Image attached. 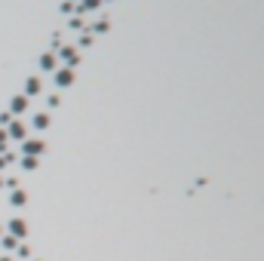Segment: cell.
Here are the masks:
<instances>
[{"label": "cell", "mask_w": 264, "mask_h": 261, "mask_svg": "<svg viewBox=\"0 0 264 261\" xmlns=\"http://www.w3.org/2000/svg\"><path fill=\"white\" fill-rule=\"evenodd\" d=\"M25 234H28L25 218H13V221H10V237H13V240H22Z\"/></svg>", "instance_id": "obj_1"}, {"label": "cell", "mask_w": 264, "mask_h": 261, "mask_svg": "<svg viewBox=\"0 0 264 261\" xmlns=\"http://www.w3.org/2000/svg\"><path fill=\"white\" fill-rule=\"evenodd\" d=\"M56 83H59V86H71V83H74V71H71V68L56 71Z\"/></svg>", "instance_id": "obj_2"}, {"label": "cell", "mask_w": 264, "mask_h": 261, "mask_svg": "<svg viewBox=\"0 0 264 261\" xmlns=\"http://www.w3.org/2000/svg\"><path fill=\"white\" fill-rule=\"evenodd\" d=\"M25 154H28V157L43 154V141H37V138H34V141H25Z\"/></svg>", "instance_id": "obj_3"}, {"label": "cell", "mask_w": 264, "mask_h": 261, "mask_svg": "<svg viewBox=\"0 0 264 261\" xmlns=\"http://www.w3.org/2000/svg\"><path fill=\"white\" fill-rule=\"evenodd\" d=\"M37 92H40V80L28 77V83H25V98H28V95H37Z\"/></svg>", "instance_id": "obj_4"}, {"label": "cell", "mask_w": 264, "mask_h": 261, "mask_svg": "<svg viewBox=\"0 0 264 261\" xmlns=\"http://www.w3.org/2000/svg\"><path fill=\"white\" fill-rule=\"evenodd\" d=\"M10 108H13V114H22V111H25V108H28V98H25V95H16V98H13V105H10Z\"/></svg>", "instance_id": "obj_5"}, {"label": "cell", "mask_w": 264, "mask_h": 261, "mask_svg": "<svg viewBox=\"0 0 264 261\" xmlns=\"http://www.w3.org/2000/svg\"><path fill=\"white\" fill-rule=\"evenodd\" d=\"M10 135L22 138V135H25V126H22V123H13V120H10Z\"/></svg>", "instance_id": "obj_6"}, {"label": "cell", "mask_w": 264, "mask_h": 261, "mask_svg": "<svg viewBox=\"0 0 264 261\" xmlns=\"http://www.w3.org/2000/svg\"><path fill=\"white\" fill-rule=\"evenodd\" d=\"M34 126H37V129H46V126H49V117H46V114H37V117H34Z\"/></svg>", "instance_id": "obj_7"}, {"label": "cell", "mask_w": 264, "mask_h": 261, "mask_svg": "<svg viewBox=\"0 0 264 261\" xmlns=\"http://www.w3.org/2000/svg\"><path fill=\"white\" fill-rule=\"evenodd\" d=\"M40 65H43L46 71H49V68H56V56H52V53H49V56H43V59H40Z\"/></svg>", "instance_id": "obj_8"}, {"label": "cell", "mask_w": 264, "mask_h": 261, "mask_svg": "<svg viewBox=\"0 0 264 261\" xmlns=\"http://www.w3.org/2000/svg\"><path fill=\"white\" fill-rule=\"evenodd\" d=\"M10 200H13L16 206H22V203H25V194H22V191H13V197H10Z\"/></svg>", "instance_id": "obj_9"}, {"label": "cell", "mask_w": 264, "mask_h": 261, "mask_svg": "<svg viewBox=\"0 0 264 261\" xmlns=\"http://www.w3.org/2000/svg\"><path fill=\"white\" fill-rule=\"evenodd\" d=\"M101 4V0H83V4H80V10H95Z\"/></svg>", "instance_id": "obj_10"}, {"label": "cell", "mask_w": 264, "mask_h": 261, "mask_svg": "<svg viewBox=\"0 0 264 261\" xmlns=\"http://www.w3.org/2000/svg\"><path fill=\"white\" fill-rule=\"evenodd\" d=\"M62 56H65V59H68V62H74V59H77V53H74V49H71V46H65V49H62Z\"/></svg>", "instance_id": "obj_11"}, {"label": "cell", "mask_w": 264, "mask_h": 261, "mask_svg": "<svg viewBox=\"0 0 264 261\" xmlns=\"http://www.w3.org/2000/svg\"><path fill=\"white\" fill-rule=\"evenodd\" d=\"M16 246H19V243H16L13 237H4V249H16Z\"/></svg>", "instance_id": "obj_12"}, {"label": "cell", "mask_w": 264, "mask_h": 261, "mask_svg": "<svg viewBox=\"0 0 264 261\" xmlns=\"http://www.w3.org/2000/svg\"><path fill=\"white\" fill-rule=\"evenodd\" d=\"M0 261H13V258H0Z\"/></svg>", "instance_id": "obj_13"}]
</instances>
